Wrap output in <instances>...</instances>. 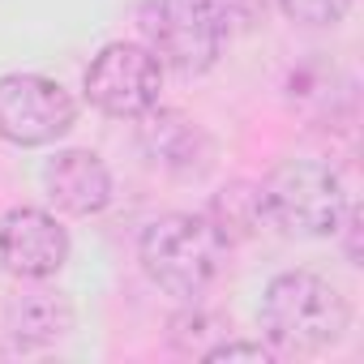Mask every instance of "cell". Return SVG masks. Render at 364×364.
<instances>
[{
    "mask_svg": "<svg viewBox=\"0 0 364 364\" xmlns=\"http://www.w3.org/2000/svg\"><path fill=\"white\" fill-rule=\"evenodd\" d=\"M141 270L171 296H202L228 257V236L210 215H163L141 232Z\"/></svg>",
    "mask_w": 364,
    "mask_h": 364,
    "instance_id": "1",
    "label": "cell"
},
{
    "mask_svg": "<svg viewBox=\"0 0 364 364\" xmlns=\"http://www.w3.org/2000/svg\"><path fill=\"white\" fill-rule=\"evenodd\" d=\"M351 309L334 283L309 270H287L266 287L262 326L287 351H321L343 338Z\"/></svg>",
    "mask_w": 364,
    "mask_h": 364,
    "instance_id": "2",
    "label": "cell"
},
{
    "mask_svg": "<svg viewBox=\"0 0 364 364\" xmlns=\"http://www.w3.org/2000/svg\"><path fill=\"white\" fill-rule=\"evenodd\" d=\"M137 26L159 65L176 73H206L228 39L223 14L210 0H141Z\"/></svg>",
    "mask_w": 364,
    "mask_h": 364,
    "instance_id": "3",
    "label": "cell"
},
{
    "mask_svg": "<svg viewBox=\"0 0 364 364\" xmlns=\"http://www.w3.org/2000/svg\"><path fill=\"white\" fill-rule=\"evenodd\" d=\"M262 206L266 219L283 232H300V236H330L338 232L343 219V185L338 176L317 163V159H287L279 163L266 185H262Z\"/></svg>",
    "mask_w": 364,
    "mask_h": 364,
    "instance_id": "4",
    "label": "cell"
},
{
    "mask_svg": "<svg viewBox=\"0 0 364 364\" xmlns=\"http://www.w3.org/2000/svg\"><path fill=\"white\" fill-rule=\"evenodd\" d=\"M77 120L69 90L39 73L0 77V137L14 146H48Z\"/></svg>",
    "mask_w": 364,
    "mask_h": 364,
    "instance_id": "5",
    "label": "cell"
},
{
    "mask_svg": "<svg viewBox=\"0 0 364 364\" xmlns=\"http://www.w3.org/2000/svg\"><path fill=\"white\" fill-rule=\"evenodd\" d=\"M163 90V65L150 48L107 43L86 69V99L107 116H146Z\"/></svg>",
    "mask_w": 364,
    "mask_h": 364,
    "instance_id": "6",
    "label": "cell"
},
{
    "mask_svg": "<svg viewBox=\"0 0 364 364\" xmlns=\"http://www.w3.org/2000/svg\"><path fill=\"white\" fill-rule=\"evenodd\" d=\"M69 262L65 228L35 206H18L0 219V266L18 279H48Z\"/></svg>",
    "mask_w": 364,
    "mask_h": 364,
    "instance_id": "7",
    "label": "cell"
},
{
    "mask_svg": "<svg viewBox=\"0 0 364 364\" xmlns=\"http://www.w3.org/2000/svg\"><path fill=\"white\" fill-rule=\"evenodd\" d=\"M43 185L65 215H99L112 202V176L90 150H60L56 159H48Z\"/></svg>",
    "mask_w": 364,
    "mask_h": 364,
    "instance_id": "8",
    "label": "cell"
},
{
    "mask_svg": "<svg viewBox=\"0 0 364 364\" xmlns=\"http://www.w3.org/2000/svg\"><path fill=\"white\" fill-rule=\"evenodd\" d=\"M5 330L22 347L52 343L73 330V304L60 291H26L5 309Z\"/></svg>",
    "mask_w": 364,
    "mask_h": 364,
    "instance_id": "9",
    "label": "cell"
},
{
    "mask_svg": "<svg viewBox=\"0 0 364 364\" xmlns=\"http://www.w3.org/2000/svg\"><path fill=\"white\" fill-rule=\"evenodd\" d=\"M141 137H146V146H150L154 159H163L167 167H180V171H193L198 167L193 159L206 150V137L193 129V120H185L180 112L150 116V124L141 129Z\"/></svg>",
    "mask_w": 364,
    "mask_h": 364,
    "instance_id": "10",
    "label": "cell"
},
{
    "mask_svg": "<svg viewBox=\"0 0 364 364\" xmlns=\"http://www.w3.org/2000/svg\"><path fill=\"white\" fill-rule=\"evenodd\" d=\"M279 5L300 26H334L351 9V0H279Z\"/></svg>",
    "mask_w": 364,
    "mask_h": 364,
    "instance_id": "11",
    "label": "cell"
},
{
    "mask_svg": "<svg viewBox=\"0 0 364 364\" xmlns=\"http://www.w3.org/2000/svg\"><path fill=\"white\" fill-rule=\"evenodd\" d=\"M202 360H257V364H270V347L262 343H219L210 351H202Z\"/></svg>",
    "mask_w": 364,
    "mask_h": 364,
    "instance_id": "12",
    "label": "cell"
},
{
    "mask_svg": "<svg viewBox=\"0 0 364 364\" xmlns=\"http://www.w3.org/2000/svg\"><path fill=\"white\" fill-rule=\"evenodd\" d=\"M347 210V257H351V266H360V210L355 206H343Z\"/></svg>",
    "mask_w": 364,
    "mask_h": 364,
    "instance_id": "13",
    "label": "cell"
}]
</instances>
